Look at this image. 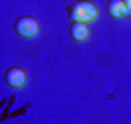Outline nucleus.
<instances>
[{"label": "nucleus", "mask_w": 131, "mask_h": 124, "mask_svg": "<svg viewBox=\"0 0 131 124\" xmlns=\"http://www.w3.org/2000/svg\"><path fill=\"white\" fill-rule=\"evenodd\" d=\"M68 14L72 16L73 21H81V23H91V21L96 19L98 16V9L96 5L89 2V0H81V2H75L68 7Z\"/></svg>", "instance_id": "nucleus-1"}, {"label": "nucleus", "mask_w": 131, "mask_h": 124, "mask_svg": "<svg viewBox=\"0 0 131 124\" xmlns=\"http://www.w3.org/2000/svg\"><path fill=\"white\" fill-rule=\"evenodd\" d=\"M14 30L16 33L23 37V39H33L37 33H39V23L35 18H30V16H23L16 21L14 25Z\"/></svg>", "instance_id": "nucleus-2"}, {"label": "nucleus", "mask_w": 131, "mask_h": 124, "mask_svg": "<svg viewBox=\"0 0 131 124\" xmlns=\"http://www.w3.org/2000/svg\"><path fill=\"white\" fill-rule=\"evenodd\" d=\"M5 84L12 89H19L26 84V72L19 66H12L5 72Z\"/></svg>", "instance_id": "nucleus-3"}, {"label": "nucleus", "mask_w": 131, "mask_h": 124, "mask_svg": "<svg viewBox=\"0 0 131 124\" xmlns=\"http://www.w3.org/2000/svg\"><path fill=\"white\" fill-rule=\"evenodd\" d=\"M107 12L112 18H128V16H131V10L128 9L124 0H110L107 4Z\"/></svg>", "instance_id": "nucleus-4"}, {"label": "nucleus", "mask_w": 131, "mask_h": 124, "mask_svg": "<svg viewBox=\"0 0 131 124\" xmlns=\"http://www.w3.org/2000/svg\"><path fill=\"white\" fill-rule=\"evenodd\" d=\"M70 37L77 42H82L89 37V28L88 23H81V21H73L70 25Z\"/></svg>", "instance_id": "nucleus-5"}, {"label": "nucleus", "mask_w": 131, "mask_h": 124, "mask_svg": "<svg viewBox=\"0 0 131 124\" xmlns=\"http://www.w3.org/2000/svg\"><path fill=\"white\" fill-rule=\"evenodd\" d=\"M124 2H126V5H128V9L131 10V0H124Z\"/></svg>", "instance_id": "nucleus-6"}]
</instances>
